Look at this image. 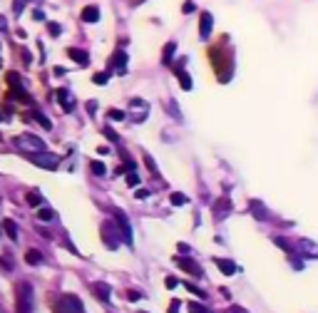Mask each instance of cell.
<instances>
[{
  "label": "cell",
  "instance_id": "8fae6325",
  "mask_svg": "<svg viewBox=\"0 0 318 313\" xmlns=\"http://www.w3.org/2000/svg\"><path fill=\"white\" fill-rule=\"evenodd\" d=\"M249 209H251V214L256 216L259 221H266V219H268V212L263 209L261 201H256V199H254V201H249Z\"/></svg>",
  "mask_w": 318,
  "mask_h": 313
},
{
  "label": "cell",
  "instance_id": "74e56055",
  "mask_svg": "<svg viewBox=\"0 0 318 313\" xmlns=\"http://www.w3.org/2000/svg\"><path fill=\"white\" fill-rule=\"evenodd\" d=\"M33 18H35V20H45V13H42V10H35V13H33Z\"/></svg>",
  "mask_w": 318,
  "mask_h": 313
},
{
  "label": "cell",
  "instance_id": "83f0119b",
  "mask_svg": "<svg viewBox=\"0 0 318 313\" xmlns=\"http://www.w3.org/2000/svg\"><path fill=\"white\" fill-rule=\"evenodd\" d=\"M92 172L94 174H105V172H107V169H105V164H102V162H92Z\"/></svg>",
  "mask_w": 318,
  "mask_h": 313
},
{
  "label": "cell",
  "instance_id": "3957f363",
  "mask_svg": "<svg viewBox=\"0 0 318 313\" xmlns=\"http://www.w3.org/2000/svg\"><path fill=\"white\" fill-rule=\"evenodd\" d=\"M57 313H82L85 311V306H82V301L77 298V296H60V301H57L55 306Z\"/></svg>",
  "mask_w": 318,
  "mask_h": 313
},
{
  "label": "cell",
  "instance_id": "f35d334b",
  "mask_svg": "<svg viewBox=\"0 0 318 313\" xmlns=\"http://www.w3.org/2000/svg\"><path fill=\"white\" fill-rule=\"evenodd\" d=\"M0 30H8V25H5V18H0Z\"/></svg>",
  "mask_w": 318,
  "mask_h": 313
},
{
  "label": "cell",
  "instance_id": "52a82bcc",
  "mask_svg": "<svg viewBox=\"0 0 318 313\" xmlns=\"http://www.w3.org/2000/svg\"><path fill=\"white\" fill-rule=\"evenodd\" d=\"M211 28H214V15H211L209 10H204V13L199 15V38L209 40V35H211Z\"/></svg>",
  "mask_w": 318,
  "mask_h": 313
},
{
  "label": "cell",
  "instance_id": "44dd1931",
  "mask_svg": "<svg viewBox=\"0 0 318 313\" xmlns=\"http://www.w3.org/2000/svg\"><path fill=\"white\" fill-rule=\"evenodd\" d=\"M174 50H177V42H167V45H164V53H162V62H164V65H172Z\"/></svg>",
  "mask_w": 318,
  "mask_h": 313
},
{
  "label": "cell",
  "instance_id": "484cf974",
  "mask_svg": "<svg viewBox=\"0 0 318 313\" xmlns=\"http://www.w3.org/2000/svg\"><path fill=\"white\" fill-rule=\"evenodd\" d=\"M107 80H110V72H97L92 77L94 85H107Z\"/></svg>",
  "mask_w": 318,
  "mask_h": 313
},
{
  "label": "cell",
  "instance_id": "e575fe53",
  "mask_svg": "<svg viewBox=\"0 0 318 313\" xmlns=\"http://www.w3.org/2000/svg\"><path fill=\"white\" fill-rule=\"evenodd\" d=\"M144 162H147V167H150V172H157V167H154V162H152V156H144Z\"/></svg>",
  "mask_w": 318,
  "mask_h": 313
},
{
  "label": "cell",
  "instance_id": "1f68e13d",
  "mask_svg": "<svg viewBox=\"0 0 318 313\" xmlns=\"http://www.w3.org/2000/svg\"><path fill=\"white\" fill-rule=\"evenodd\" d=\"M182 10H184V13H194V10H197V5H194V3H191V0H187V3H184V8H182Z\"/></svg>",
  "mask_w": 318,
  "mask_h": 313
},
{
  "label": "cell",
  "instance_id": "f1b7e54d",
  "mask_svg": "<svg viewBox=\"0 0 318 313\" xmlns=\"http://www.w3.org/2000/svg\"><path fill=\"white\" fill-rule=\"evenodd\" d=\"M47 33H50L53 38H57V35H60V25H57V22H47Z\"/></svg>",
  "mask_w": 318,
  "mask_h": 313
},
{
  "label": "cell",
  "instance_id": "d6a6232c",
  "mask_svg": "<svg viewBox=\"0 0 318 313\" xmlns=\"http://www.w3.org/2000/svg\"><path fill=\"white\" fill-rule=\"evenodd\" d=\"M127 184H130V187H137V184H139L137 174H130V176H127Z\"/></svg>",
  "mask_w": 318,
  "mask_h": 313
},
{
  "label": "cell",
  "instance_id": "e0dca14e",
  "mask_svg": "<svg viewBox=\"0 0 318 313\" xmlns=\"http://www.w3.org/2000/svg\"><path fill=\"white\" fill-rule=\"evenodd\" d=\"M25 119H35L38 124H42V129H53V124H50V119L45 117V115H40V112H28Z\"/></svg>",
  "mask_w": 318,
  "mask_h": 313
},
{
  "label": "cell",
  "instance_id": "d4e9b609",
  "mask_svg": "<svg viewBox=\"0 0 318 313\" xmlns=\"http://www.w3.org/2000/svg\"><path fill=\"white\" fill-rule=\"evenodd\" d=\"M169 199H172V204H174V206H184V204H187L189 199L184 194H179V192H174V194L169 196Z\"/></svg>",
  "mask_w": 318,
  "mask_h": 313
},
{
  "label": "cell",
  "instance_id": "7402d4cb",
  "mask_svg": "<svg viewBox=\"0 0 318 313\" xmlns=\"http://www.w3.org/2000/svg\"><path fill=\"white\" fill-rule=\"evenodd\" d=\"M94 294L100 296L105 303H110V286H107V283H97V286H94Z\"/></svg>",
  "mask_w": 318,
  "mask_h": 313
},
{
  "label": "cell",
  "instance_id": "5b68a950",
  "mask_svg": "<svg viewBox=\"0 0 318 313\" xmlns=\"http://www.w3.org/2000/svg\"><path fill=\"white\" fill-rule=\"evenodd\" d=\"M30 159H33V164H38V167H42V169H50V172H55V169H57V162H60L55 154H47V152L30 154Z\"/></svg>",
  "mask_w": 318,
  "mask_h": 313
},
{
  "label": "cell",
  "instance_id": "30bf717a",
  "mask_svg": "<svg viewBox=\"0 0 318 313\" xmlns=\"http://www.w3.org/2000/svg\"><path fill=\"white\" fill-rule=\"evenodd\" d=\"M67 55H70V58L75 60V62L80 65V67H87V65H90V55H87L85 50H77V47H70V50H67Z\"/></svg>",
  "mask_w": 318,
  "mask_h": 313
},
{
  "label": "cell",
  "instance_id": "6da1fadb",
  "mask_svg": "<svg viewBox=\"0 0 318 313\" xmlns=\"http://www.w3.org/2000/svg\"><path fill=\"white\" fill-rule=\"evenodd\" d=\"M15 147L22 149V152H28V154H40V152H45V142L35 135H18L15 137Z\"/></svg>",
  "mask_w": 318,
  "mask_h": 313
},
{
  "label": "cell",
  "instance_id": "ac0fdd59",
  "mask_svg": "<svg viewBox=\"0 0 318 313\" xmlns=\"http://www.w3.org/2000/svg\"><path fill=\"white\" fill-rule=\"evenodd\" d=\"M3 231L15 241V239H18V224H15L13 219H5V221H3Z\"/></svg>",
  "mask_w": 318,
  "mask_h": 313
},
{
  "label": "cell",
  "instance_id": "d590c367",
  "mask_svg": "<svg viewBox=\"0 0 318 313\" xmlns=\"http://www.w3.org/2000/svg\"><path fill=\"white\" fill-rule=\"evenodd\" d=\"M174 286H177V278H174V276H169V278H167V289H174Z\"/></svg>",
  "mask_w": 318,
  "mask_h": 313
},
{
  "label": "cell",
  "instance_id": "603a6c76",
  "mask_svg": "<svg viewBox=\"0 0 318 313\" xmlns=\"http://www.w3.org/2000/svg\"><path fill=\"white\" fill-rule=\"evenodd\" d=\"M25 261H28L30 266H38L40 261H42V254H40L38 249H30V251L25 254Z\"/></svg>",
  "mask_w": 318,
  "mask_h": 313
},
{
  "label": "cell",
  "instance_id": "5bb4252c",
  "mask_svg": "<svg viewBox=\"0 0 318 313\" xmlns=\"http://www.w3.org/2000/svg\"><path fill=\"white\" fill-rule=\"evenodd\" d=\"M57 99L62 102V110H65V112H70V110L75 107V99H72V95H70L67 90H60V92H57Z\"/></svg>",
  "mask_w": 318,
  "mask_h": 313
},
{
  "label": "cell",
  "instance_id": "836d02e7",
  "mask_svg": "<svg viewBox=\"0 0 318 313\" xmlns=\"http://www.w3.org/2000/svg\"><path fill=\"white\" fill-rule=\"evenodd\" d=\"M127 298H130V301H139L142 294H137V291H127Z\"/></svg>",
  "mask_w": 318,
  "mask_h": 313
},
{
  "label": "cell",
  "instance_id": "7a4b0ae2",
  "mask_svg": "<svg viewBox=\"0 0 318 313\" xmlns=\"http://www.w3.org/2000/svg\"><path fill=\"white\" fill-rule=\"evenodd\" d=\"M100 234L105 239L107 249H117V246H119V226H117L114 221H102V224H100Z\"/></svg>",
  "mask_w": 318,
  "mask_h": 313
},
{
  "label": "cell",
  "instance_id": "ba28073f",
  "mask_svg": "<svg viewBox=\"0 0 318 313\" xmlns=\"http://www.w3.org/2000/svg\"><path fill=\"white\" fill-rule=\"evenodd\" d=\"M117 226H119V231H122V239H125V244L127 246H132L134 241H132V229H130V221H127V216L122 214H117Z\"/></svg>",
  "mask_w": 318,
  "mask_h": 313
},
{
  "label": "cell",
  "instance_id": "7c38bea8",
  "mask_svg": "<svg viewBox=\"0 0 318 313\" xmlns=\"http://www.w3.org/2000/svg\"><path fill=\"white\" fill-rule=\"evenodd\" d=\"M214 264L219 266V271H222L224 276H234V274H236V264H231L229 258H216Z\"/></svg>",
  "mask_w": 318,
  "mask_h": 313
},
{
  "label": "cell",
  "instance_id": "4fadbf2b",
  "mask_svg": "<svg viewBox=\"0 0 318 313\" xmlns=\"http://www.w3.org/2000/svg\"><path fill=\"white\" fill-rule=\"evenodd\" d=\"M100 20V8L97 5H87L82 10V22H97Z\"/></svg>",
  "mask_w": 318,
  "mask_h": 313
},
{
  "label": "cell",
  "instance_id": "cb8c5ba5",
  "mask_svg": "<svg viewBox=\"0 0 318 313\" xmlns=\"http://www.w3.org/2000/svg\"><path fill=\"white\" fill-rule=\"evenodd\" d=\"M177 77L182 80V87H184V90H191V77H189L184 70H179V67H177Z\"/></svg>",
  "mask_w": 318,
  "mask_h": 313
},
{
  "label": "cell",
  "instance_id": "277c9868",
  "mask_svg": "<svg viewBox=\"0 0 318 313\" xmlns=\"http://www.w3.org/2000/svg\"><path fill=\"white\" fill-rule=\"evenodd\" d=\"M18 313H33V286L30 283L18 286Z\"/></svg>",
  "mask_w": 318,
  "mask_h": 313
},
{
  "label": "cell",
  "instance_id": "2e32d148",
  "mask_svg": "<svg viewBox=\"0 0 318 313\" xmlns=\"http://www.w3.org/2000/svg\"><path fill=\"white\" fill-rule=\"evenodd\" d=\"M219 201H222V204L214 206V214H216V219H224V216L231 212V201H229V199H219Z\"/></svg>",
  "mask_w": 318,
  "mask_h": 313
},
{
  "label": "cell",
  "instance_id": "9c48e42d",
  "mask_svg": "<svg viewBox=\"0 0 318 313\" xmlns=\"http://www.w3.org/2000/svg\"><path fill=\"white\" fill-rule=\"evenodd\" d=\"M177 266H179V269H184V271H187V274H191V276H202L199 264H194V261H191V258H187V256L177 258Z\"/></svg>",
  "mask_w": 318,
  "mask_h": 313
},
{
  "label": "cell",
  "instance_id": "8d00e7d4",
  "mask_svg": "<svg viewBox=\"0 0 318 313\" xmlns=\"http://www.w3.org/2000/svg\"><path fill=\"white\" fill-rule=\"evenodd\" d=\"M147 196H150L147 189H139V192H137V199H147Z\"/></svg>",
  "mask_w": 318,
  "mask_h": 313
},
{
  "label": "cell",
  "instance_id": "d6986e66",
  "mask_svg": "<svg viewBox=\"0 0 318 313\" xmlns=\"http://www.w3.org/2000/svg\"><path fill=\"white\" fill-rule=\"evenodd\" d=\"M25 201H28V206L40 209V206H42V194H40V192H28V194H25Z\"/></svg>",
  "mask_w": 318,
  "mask_h": 313
},
{
  "label": "cell",
  "instance_id": "8992f818",
  "mask_svg": "<svg viewBox=\"0 0 318 313\" xmlns=\"http://www.w3.org/2000/svg\"><path fill=\"white\" fill-rule=\"evenodd\" d=\"M296 251H299L303 258H318V244L311 241V239H299Z\"/></svg>",
  "mask_w": 318,
  "mask_h": 313
},
{
  "label": "cell",
  "instance_id": "ffe728a7",
  "mask_svg": "<svg viewBox=\"0 0 318 313\" xmlns=\"http://www.w3.org/2000/svg\"><path fill=\"white\" fill-rule=\"evenodd\" d=\"M57 214L50 209V206H40L38 209V221H55Z\"/></svg>",
  "mask_w": 318,
  "mask_h": 313
},
{
  "label": "cell",
  "instance_id": "9a60e30c",
  "mask_svg": "<svg viewBox=\"0 0 318 313\" xmlns=\"http://www.w3.org/2000/svg\"><path fill=\"white\" fill-rule=\"evenodd\" d=\"M112 65L117 67L119 75H125V72H127V55H125V53H117L112 58Z\"/></svg>",
  "mask_w": 318,
  "mask_h": 313
},
{
  "label": "cell",
  "instance_id": "4dcf8cb0",
  "mask_svg": "<svg viewBox=\"0 0 318 313\" xmlns=\"http://www.w3.org/2000/svg\"><path fill=\"white\" fill-rule=\"evenodd\" d=\"M189 313H206V308L199 303H189Z\"/></svg>",
  "mask_w": 318,
  "mask_h": 313
},
{
  "label": "cell",
  "instance_id": "f546056e",
  "mask_svg": "<svg viewBox=\"0 0 318 313\" xmlns=\"http://www.w3.org/2000/svg\"><path fill=\"white\" fill-rule=\"evenodd\" d=\"M25 3H28V0H15V3H13V10H15V15H20V13L25 10Z\"/></svg>",
  "mask_w": 318,
  "mask_h": 313
},
{
  "label": "cell",
  "instance_id": "4316f807",
  "mask_svg": "<svg viewBox=\"0 0 318 313\" xmlns=\"http://www.w3.org/2000/svg\"><path fill=\"white\" fill-rule=\"evenodd\" d=\"M107 117L117 119V122H122V119H125V112H122V110H110V112H107Z\"/></svg>",
  "mask_w": 318,
  "mask_h": 313
}]
</instances>
